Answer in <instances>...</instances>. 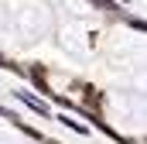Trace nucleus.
Returning a JSON list of instances; mask_svg holds the SVG:
<instances>
[{"mask_svg":"<svg viewBox=\"0 0 147 144\" xmlns=\"http://www.w3.org/2000/svg\"><path fill=\"white\" fill-rule=\"evenodd\" d=\"M92 3H99V7H106V10H120V3H116V0H92Z\"/></svg>","mask_w":147,"mask_h":144,"instance_id":"nucleus-3","label":"nucleus"},{"mask_svg":"<svg viewBox=\"0 0 147 144\" xmlns=\"http://www.w3.org/2000/svg\"><path fill=\"white\" fill-rule=\"evenodd\" d=\"M31 79H34L38 89H45V93H48V75H45V69H41V65H34V69H31Z\"/></svg>","mask_w":147,"mask_h":144,"instance_id":"nucleus-1","label":"nucleus"},{"mask_svg":"<svg viewBox=\"0 0 147 144\" xmlns=\"http://www.w3.org/2000/svg\"><path fill=\"white\" fill-rule=\"evenodd\" d=\"M21 100H28V107H31V110H38V113H48V107H45V103H38L34 96H28V93H24Z\"/></svg>","mask_w":147,"mask_h":144,"instance_id":"nucleus-2","label":"nucleus"},{"mask_svg":"<svg viewBox=\"0 0 147 144\" xmlns=\"http://www.w3.org/2000/svg\"><path fill=\"white\" fill-rule=\"evenodd\" d=\"M0 65H7V58H3V55H0Z\"/></svg>","mask_w":147,"mask_h":144,"instance_id":"nucleus-4","label":"nucleus"}]
</instances>
